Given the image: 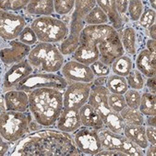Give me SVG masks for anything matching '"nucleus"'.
<instances>
[{"instance_id":"nucleus-1","label":"nucleus","mask_w":156,"mask_h":156,"mask_svg":"<svg viewBox=\"0 0 156 156\" xmlns=\"http://www.w3.org/2000/svg\"><path fill=\"white\" fill-rule=\"evenodd\" d=\"M12 155L20 156H71L83 155L69 133L43 129L20 140Z\"/></svg>"},{"instance_id":"nucleus-2","label":"nucleus","mask_w":156,"mask_h":156,"mask_svg":"<svg viewBox=\"0 0 156 156\" xmlns=\"http://www.w3.org/2000/svg\"><path fill=\"white\" fill-rule=\"evenodd\" d=\"M64 91L54 88H40L29 92V111L41 127H52L64 108Z\"/></svg>"},{"instance_id":"nucleus-3","label":"nucleus","mask_w":156,"mask_h":156,"mask_svg":"<svg viewBox=\"0 0 156 156\" xmlns=\"http://www.w3.org/2000/svg\"><path fill=\"white\" fill-rule=\"evenodd\" d=\"M109 92L108 89L102 83L92 84L88 104L97 111L106 129L115 133L123 134L125 123L119 113L114 111L108 105Z\"/></svg>"},{"instance_id":"nucleus-4","label":"nucleus","mask_w":156,"mask_h":156,"mask_svg":"<svg viewBox=\"0 0 156 156\" xmlns=\"http://www.w3.org/2000/svg\"><path fill=\"white\" fill-rule=\"evenodd\" d=\"M34 69L46 73H56L65 64V56L55 44L38 43L27 56Z\"/></svg>"},{"instance_id":"nucleus-5","label":"nucleus","mask_w":156,"mask_h":156,"mask_svg":"<svg viewBox=\"0 0 156 156\" xmlns=\"http://www.w3.org/2000/svg\"><path fill=\"white\" fill-rule=\"evenodd\" d=\"M37 36L38 42L47 44H58L63 42L69 34V27L58 18L52 16L38 17L30 23Z\"/></svg>"},{"instance_id":"nucleus-6","label":"nucleus","mask_w":156,"mask_h":156,"mask_svg":"<svg viewBox=\"0 0 156 156\" xmlns=\"http://www.w3.org/2000/svg\"><path fill=\"white\" fill-rule=\"evenodd\" d=\"M32 116L29 114L16 111H4L0 114V134L9 141L15 142L21 140L30 130Z\"/></svg>"},{"instance_id":"nucleus-7","label":"nucleus","mask_w":156,"mask_h":156,"mask_svg":"<svg viewBox=\"0 0 156 156\" xmlns=\"http://www.w3.org/2000/svg\"><path fill=\"white\" fill-rule=\"evenodd\" d=\"M68 85L69 81L56 73L39 72L33 73L27 77L20 83H19L15 89L30 92L40 88H54L64 91Z\"/></svg>"},{"instance_id":"nucleus-8","label":"nucleus","mask_w":156,"mask_h":156,"mask_svg":"<svg viewBox=\"0 0 156 156\" xmlns=\"http://www.w3.org/2000/svg\"><path fill=\"white\" fill-rule=\"evenodd\" d=\"M103 149L117 151L125 153L127 156H142L143 150L132 143L123 134L115 133L106 128L98 130Z\"/></svg>"},{"instance_id":"nucleus-9","label":"nucleus","mask_w":156,"mask_h":156,"mask_svg":"<svg viewBox=\"0 0 156 156\" xmlns=\"http://www.w3.org/2000/svg\"><path fill=\"white\" fill-rule=\"evenodd\" d=\"M75 144L83 155H96L103 150L99 132L96 129L81 127L73 136Z\"/></svg>"},{"instance_id":"nucleus-10","label":"nucleus","mask_w":156,"mask_h":156,"mask_svg":"<svg viewBox=\"0 0 156 156\" xmlns=\"http://www.w3.org/2000/svg\"><path fill=\"white\" fill-rule=\"evenodd\" d=\"M26 27V20L21 15L0 10V35L2 40L7 42L16 40Z\"/></svg>"},{"instance_id":"nucleus-11","label":"nucleus","mask_w":156,"mask_h":156,"mask_svg":"<svg viewBox=\"0 0 156 156\" xmlns=\"http://www.w3.org/2000/svg\"><path fill=\"white\" fill-rule=\"evenodd\" d=\"M92 83L69 82L63 93L64 108L80 109L85 105L90 94Z\"/></svg>"},{"instance_id":"nucleus-12","label":"nucleus","mask_w":156,"mask_h":156,"mask_svg":"<svg viewBox=\"0 0 156 156\" xmlns=\"http://www.w3.org/2000/svg\"><path fill=\"white\" fill-rule=\"evenodd\" d=\"M61 76L69 82L93 83L96 78L90 66L81 64L75 60H69L61 69Z\"/></svg>"},{"instance_id":"nucleus-13","label":"nucleus","mask_w":156,"mask_h":156,"mask_svg":"<svg viewBox=\"0 0 156 156\" xmlns=\"http://www.w3.org/2000/svg\"><path fill=\"white\" fill-rule=\"evenodd\" d=\"M118 32L112 25H87L80 36V44H92L98 46L104 41L115 36Z\"/></svg>"},{"instance_id":"nucleus-14","label":"nucleus","mask_w":156,"mask_h":156,"mask_svg":"<svg viewBox=\"0 0 156 156\" xmlns=\"http://www.w3.org/2000/svg\"><path fill=\"white\" fill-rule=\"evenodd\" d=\"M34 67L30 64L28 59H24L16 63L5 72L2 80V88L4 91H8L16 88L19 83L34 73Z\"/></svg>"},{"instance_id":"nucleus-15","label":"nucleus","mask_w":156,"mask_h":156,"mask_svg":"<svg viewBox=\"0 0 156 156\" xmlns=\"http://www.w3.org/2000/svg\"><path fill=\"white\" fill-rule=\"evenodd\" d=\"M1 47V61L6 66H12L24 60L30 54L32 47L22 44L19 40L5 41Z\"/></svg>"},{"instance_id":"nucleus-16","label":"nucleus","mask_w":156,"mask_h":156,"mask_svg":"<svg viewBox=\"0 0 156 156\" xmlns=\"http://www.w3.org/2000/svg\"><path fill=\"white\" fill-rule=\"evenodd\" d=\"M98 49L100 54L99 60L110 67L115 60L125 55L119 33L100 44L98 45Z\"/></svg>"},{"instance_id":"nucleus-17","label":"nucleus","mask_w":156,"mask_h":156,"mask_svg":"<svg viewBox=\"0 0 156 156\" xmlns=\"http://www.w3.org/2000/svg\"><path fill=\"white\" fill-rule=\"evenodd\" d=\"M82 127L80 109L63 108L58 120L56 121V129L66 133H74Z\"/></svg>"},{"instance_id":"nucleus-18","label":"nucleus","mask_w":156,"mask_h":156,"mask_svg":"<svg viewBox=\"0 0 156 156\" xmlns=\"http://www.w3.org/2000/svg\"><path fill=\"white\" fill-rule=\"evenodd\" d=\"M8 111L26 113L29 111V92L20 90H10L4 93Z\"/></svg>"},{"instance_id":"nucleus-19","label":"nucleus","mask_w":156,"mask_h":156,"mask_svg":"<svg viewBox=\"0 0 156 156\" xmlns=\"http://www.w3.org/2000/svg\"><path fill=\"white\" fill-rule=\"evenodd\" d=\"M156 55L151 53L146 48L141 49L138 53L136 58V69L145 77L151 78L155 77L156 74Z\"/></svg>"},{"instance_id":"nucleus-20","label":"nucleus","mask_w":156,"mask_h":156,"mask_svg":"<svg viewBox=\"0 0 156 156\" xmlns=\"http://www.w3.org/2000/svg\"><path fill=\"white\" fill-rule=\"evenodd\" d=\"M80 116L82 127L93 129L96 130H100L105 128L97 111L88 103L80 109Z\"/></svg>"},{"instance_id":"nucleus-21","label":"nucleus","mask_w":156,"mask_h":156,"mask_svg":"<svg viewBox=\"0 0 156 156\" xmlns=\"http://www.w3.org/2000/svg\"><path fill=\"white\" fill-rule=\"evenodd\" d=\"M99 49L98 46L92 44H80L78 49L72 55V59L80 62L81 64L90 66L94 62L99 60Z\"/></svg>"},{"instance_id":"nucleus-22","label":"nucleus","mask_w":156,"mask_h":156,"mask_svg":"<svg viewBox=\"0 0 156 156\" xmlns=\"http://www.w3.org/2000/svg\"><path fill=\"white\" fill-rule=\"evenodd\" d=\"M121 42L125 52L129 55H136L140 47L139 32L132 26L125 27L120 34Z\"/></svg>"},{"instance_id":"nucleus-23","label":"nucleus","mask_w":156,"mask_h":156,"mask_svg":"<svg viewBox=\"0 0 156 156\" xmlns=\"http://www.w3.org/2000/svg\"><path fill=\"white\" fill-rule=\"evenodd\" d=\"M123 135L143 151L150 144L145 134V125H125Z\"/></svg>"},{"instance_id":"nucleus-24","label":"nucleus","mask_w":156,"mask_h":156,"mask_svg":"<svg viewBox=\"0 0 156 156\" xmlns=\"http://www.w3.org/2000/svg\"><path fill=\"white\" fill-rule=\"evenodd\" d=\"M96 4L107 15L109 22L112 23V27L118 32V30L123 27L124 20L115 8V0H97Z\"/></svg>"},{"instance_id":"nucleus-25","label":"nucleus","mask_w":156,"mask_h":156,"mask_svg":"<svg viewBox=\"0 0 156 156\" xmlns=\"http://www.w3.org/2000/svg\"><path fill=\"white\" fill-rule=\"evenodd\" d=\"M26 12L39 17L51 16L55 12L53 0H30L26 7Z\"/></svg>"},{"instance_id":"nucleus-26","label":"nucleus","mask_w":156,"mask_h":156,"mask_svg":"<svg viewBox=\"0 0 156 156\" xmlns=\"http://www.w3.org/2000/svg\"><path fill=\"white\" fill-rule=\"evenodd\" d=\"M133 69H134L133 60L128 55H124L118 57L111 65V71L113 72V74L124 78H126Z\"/></svg>"},{"instance_id":"nucleus-27","label":"nucleus","mask_w":156,"mask_h":156,"mask_svg":"<svg viewBox=\"0 0 156 156\" xmlns=\"http://www.w3.org/2000/svg\"><path fill=\"white\" fill-rule=\"evenodd\" d=\"M97 6L95 0H77L71 14V20L85 21L86 16Z\"/></svg>"},{"instance_id":"nucleus-28","label":"nucleus","mask_w":156,"mask_h":156,"mask_svg":"<svg viewBox=\"0 0 156 156\" xmlns=\"http://www.w3.org/2000/svg\"><path fill=\"white\" fill-rule=\"evenodd\" d=\"M105 86L108 89L110 92L122 95H124V93L129 90L126 78L115 74H110L106 77Z\"/></svg>"},{"instance_id":"nucleus-29","label":"nucleus","mask_w":156,"mask_h":156,"mask_svg":"<svg viewBox=\"0 0 156 156\" xmlns=\"http://www.w3.org/2000/svg\"><path fill=\"white\" fill-rule=\"evenodd\" d=\"M140 112L146 117L156 115V98L155 94L149 90L141 93L140 105L139 107Z\"/></svg>"},{"instance_id":"nucleus-30","label":"nucleus","mask_w":156,"mask_h":156,"mask_svg":"<svg viewBox=\"0 0 156 156\" xmlns=\"http://www.w3.org/2000/svg\"><path fill=\"white\" fill-rule=\"evenodd\" d=\"M119 115L125 125L139 126V125H144L145 123V116L140 112L139 109H133L126 106L119 113Z\"/></svg>"},{"instance_id":"nucleus-31","label":"nucleus","mask_w":156,"mask_h":156,"mask_svg":"<svg viewBox=\"0 0 156 156\" xmlns=\"http://www.w3.org/2000/svg\"><path fill=\"white\" fill-rule=\"evenodd\" d=\"M109 20L107 15L104 12V10L96 6L86 16L85 24L87 25H105L108 24Z\"/></svg>"},{"instance_id":"nucleus-32","label":"nucleus","mask_w":156,"mask_h":156,"mask_svg":"<svg viewBox=\"0 0 156 156\" xmlns=\"http://www.w3.org/2000/svg\"><path fill=\"white\" fill-rule=\"evenodd\" d=\"M80 46V36L75 34H69V36L60 43L59 50L61 54L64 56L66 55H72L75 51Z\"/></svg>"},{"instance_id":"nucleus-33","label":"nucleus","mask_w":156,"mask_h":156,"mask_svg":"<svg viewBox=\"0 0 156 156\" xmlns=\"http://www.w3.org/2000/svg\"><path fill=\"white\" fill-rule=\"evenodd\" d=\"M126 80L129 89L141 90L145 87V77L137 69H133L129 72V74L126 77Z\"/></svg>"},{"instance_id":"nucleus-34","label":"nucleus","mask_w":156,"mask_h":156,"mask_svg":"<svg viewBox=\"0 0 156 156\" xmlns=\"http://www.w3.org/2000/svg\"><path fill=\"white\" fill-rule=\"evenodd\" d=\"M145 7L143 5V2L140 0H130L129 1V7H128V12L129 20L133 22L139 21Z\"/></svg>"},{"instance_id":"nucleus-35","label":"nucleus","mask_w":156,"mask_h":156,"mask_svg":"<svg viewBox=\"0 0 156 156\" xmlns=\"http://www.w3.org/2000/svg\"><path fill=\"white\" fill-rule=\"evenodd\" d=\"M75 7V0H55V13L64 16L73 12Z\"/></svg>"},{"instance_id":"nucleus-36","label":"nucleus","mask_w":156,"mask_h":156,"mask_svg":"<svg viewBox=\"0 0 156 156\" xmlns=\"http://www.w3.org/2000/svg\"><path fill=\"white\" fill-rule=\"evenodd\" d=\"M29 2V0H2L0 1V9L8 12L17 11L26 8Z\"/></svg>"},{"instance_id":"nucleus-37","label":"nucleus","mask_w":156,"mask_h":156,"mask_svg":"<svg viewBox=\"0 0 156 156\" xmlns=\"http://www.w3.org/2000/svg\"><path fill=\"white\" fill-rule=\"evenodd\" d=\"M124 98L126 101L127 106L133 109H139L141 99V93L140 92V90L129 89L124 93Z\"/></svg>"},{"instance_id":"nucleus-38","label":"nucleus","mask_w":156,"mask_h":156,"mask_svg":"<svg viewBox=\"0 0 156 156\" xmlns=\"http://www.w3.org/2000/svg\"><path fill=\"white\" fill-rule=\"evenodd\" d=\"M107 101H108V105L114 111H115L117 113H120L125 107L127 106L124 95H122V94H116V93L109 92Z\"/></svg>"},{"instance_id":"nucleus-39","label":"nucleus","mask_w":156,"mask_h":156,"mask_svg":"<svg viewBox=\"0 0 156 156\" xmlns=\"http://www.w3.org/2000/svg\"><path fill=\"white\" fill-rule=\"evenodd\" d=\"M155 20H156V12L155 10L150 9V8H145L140 20V25L145 29L148 30L151 26L155 24Z\"/></svg>"},{"instance_id":"nucleus-40","label":"nucleus","mask_w":156,"mask_h":156,"mask_svg":"<svg viewBox=\"0 0 156 156\" xmlns=\"http://www.w3.org/2000/svg\"><path fill=\"white\" fill-rule=\"evenodd\" d=\"M20 42H21L24 44H27L29 46L32 45H36L38 43V39L36 34L33 30V29L30 28V26H27L20 34V37L18 38Z\"/></svg>"},{"instance_id":"nucleus-41","label":"nucleus","mask_w":156,"mask_h":156,"mask_svg":"<svg viewBox=\"0 0 156 156\" xmlns=\"http://www.w3.org/2000/svg\"><path fill=\"white\" fill-rule=\"evenodd\" d=\"M90 67L95 78H106L111 74V67L104 64L100 60L94 62Z\"/></svg>"},{"instance_id":"nucleus-42","label":"nucleus","mask_w":156,"mask_h":156,"mask_svg":"<svg viewBox=\"0 0 156 156\" xmlns=\"http://www.w3.org/2000/svg\"><path fill=\"white\" fill-rule=\"evenodd\" d=\"M145 134L150 144L156 145V129L155 127L145 126Z\"/></svg>"},{"instance_id":"nucleus-43","label":"nucleus","mask_w":156,"mask_h":156,"mask_svg":"<svg viewBox=\"0 0 156 156\" xmlns=\"http://www.w3.org/2000/svg\"><path fill=\"white\" fill-rule=\"evenodd\" d=\"M115 8L121 16L125 15L128 12V7H129L128 0H115Z\"/></svg>"},{"instance_id":"nucleus-44","label":"nucleus","mask_w":156,"mask_h":156,"mask_svg":"<svg viewBox=\"0 0 156 156\" xmlns=\"http://www.w3.org/2000/svg\"><path fill=\"white\" fill-rule=\"evenodd\" d=\"M108 155H112V156H127L125 153L121 152V151H112V150H105L103 149L102 151H100L96 156H108Z\"/></svg>"},{"instance_id":"nucleus-45","label":"nucleus","mask_w":156,"mask_h":156,"mask_svg":"<svg viewBox=\"0 0 156 156\" xmlns=\"http://www.w3.org/2000/svg\"><path fill=\"white\" fill-rule=\"evenodd\" d=\"M156 80L155 77H151V78H147V80H145V85L148 88L149 91L155 94L156 92Z\"/></svg>"},{"instance_id":"nucleus-46","label":"nucleus","mask_w":156,"mask_h":156,"mask_svg":"<svg viewBox=\"0 0 156 156\" xmlns=\"http://www.w3.org/2000/svg\"><path fill=\"white\" fill-rule=\"evenodd\" d=\"M9 141L5 140L1 137V139H0V154H1L2 156H4L9 151Z\"/></svg>"},{"instance_id":"nucleus-47","label":"nucleus","mask_w":156,"mask_h":156,"mask_svg":"<svg viewBox=\"0 0 156 156\" xmlns=\"http://www.w3.org/2000/svg\"><path fill=\"white\" fill-rule=\"evenodd\" d=\"M146 49L151 53L156 55V41L152 39H148L146 41Z\"/></svg>"},{"instance_id":"nucleus-48","label":"nucleus","mask_w":156,"mask_h":156,"mask_svg":"<svg viewBox=\"0 0 156 156\" xmlns=\"http://www.w3.org/2000/svg\"><path fill=\"white\" fill-rule=\"evenodd\" d=\"M145 152H144V155H147V156H154L156 154V146L155 144H149L148 147L145 149Z\"/></svg>"},{"instance_id":"nucleus-49","label":"nucleus","mask_w":156,"mask_h":156,"mask_svg":"<svg viewBox=\"0 0 156 156\" xmlns=\"http://www.w3.org/2000/svg\"><path fill=\"white\" fill-rule=\"evenodd\" d=\"M147 119L145 120L144 125L145 126H150V127H155L156 126V121H155V115H151V116H146Z\"/></svg>"},{"instance_id":"nucleus-50","label":"nucleus","mask_w":156,"mask_h":156,"mask_svg":"<svg viewBox=\"0 0 156 156\" xmlns=\"http://www.w3.org/2000/svg\"><path fill=\"white\" fill-rule=\"evenodd\" d=\"M156 26H155V24H153L152 26H151L149 29H148V30H149V36H150V39H152V40H155V38H156V33H155V30H156V28H155Z\"/></svg>"},{"instance_id":"nucleus-51","label":"nucleus","mask_w":156,"mask_h":156,"mask_svg":"<svg viewBox=\"0 0 156 156\" xmlns=\"http://www.w3.org/2000/svg\"><path fill=\"white\" fill-rule=\"evenodd\" d=\"M6 110H7V108H6L5 97H4V94H1V112H4Z\"/></svg>"},{"instance_id":"nucleus-52","label":"nucleus","mask_w":156,"mask_h":156,"mask_svg":"<svg viewBox=\"0 0 156 156\" xmlns=\"http://www.w3.org/2000/svg\"><path fill=\"white\" fill-rule=\"evenodd\" d=\"M149 3L151 4V9L155 10V1L154 0H150Z\"/></svg>"}]
</instances>
